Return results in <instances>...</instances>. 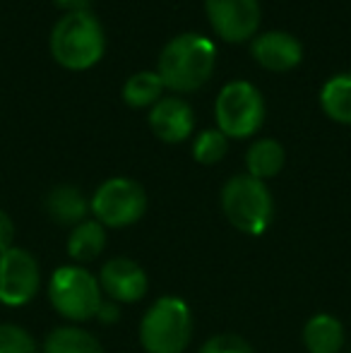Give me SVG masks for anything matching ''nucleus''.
Wrapping results in <instances>:
<instances>
[{"label":"nucleus","instance_id":"f257e3e1","mask_svg":"<svg viewBox=\"0 0 351 353\" xmlns=\"http://www.w3.org/2000/svg\"><path fill=\"white\" fill-rule=\"evenodd\" d=\"M217 46L202 34H181L171 39L159 56V72L164 87L174 92H195L214 72Z\"/></svg>","mask_w":351,"mask_h":353},{"label":"nucleus","instance_id":"f03ea898","mask_svg":"<svg viewBox=\"0 0 351 353\" xmlns=\"http://www.w3.org/2000/svg\"><path fill=\"white\" fill-rule=\"evenodd\" d=\"M106 48L103 27L92 10L66 12L51 32V53L68 70H87L97 65Z\"/></svg>","mask_w":351,"mask_h":353},{"label":"nucleus","instance_id":"7ed1b4c3","mask_svg":"<svg viewBox=\"0 0 351 353\" xmlns=\"http://www.w3.org/2000/svg\"><path fill=\"white\" fill-rule=\"evenodd\" d=\"M221 210L231 226L248 236H263L274 216V200L265 181L248 176H234L221 188Z\"/></svg>","mask_w":351,"mask_h":353},{"label":"nucleus","instance_id":"20e7f679","mask_svg":"<svg viewBox=\"0 0 351 353\" xmlns=\"http://www.w3.org/2000/svg\"><path fill=\"white\" fill-rule=\"evenodd\" d=\"M190 339L192 312L183 298H159L140 322V344L147 353H183Z\"/></svg>","mask_w":351,"mask_h":353},{"label":"nucleus","instance_id":"39448f33","mask_svg":"<svg viewBox=\"0 0 351 353\" xmlns=\"http://www.w3.org/2000/svg\"><path fill=\"white\" fill-rule=\"evenodd\" d=\"M217 128L226 137L245 140L263 128L265 121V99L258 87L245 79H234L224 84L217 94L214 103Z\"/></svg>","mask_w":351,"mask_h":353},{"label":"nucleus","instance_id":"423d86ee","mask_svg":"<svg viewBox=\"0 0 351 353\" xmlns=\"http://www.w3.org/2000/svg\"><path fill=\"white\" fill-rule=\"evenodd\" d=\"M48 301L63 317L72 322H85L97 315L103 298L97 276L89 274L80 265H66L51 274Z\"/></svg>","mask_w":351,"mask_h":353},{"label":"nucleus","instance_id":"0eeeda50","mask_svg":"<svg viewBox=\"0 0 351 353\" xmlns=\"http://www.w3.org/2000/svg\"><path fill=\"white\" fill-rule=\"evenodd\" d=\"M89 210L101 226H132L147 212L145 188L132 178H108L97 188L92 202H89Z\"/></svg>","mask_w":351,"mask_h":353},{"label":"nucleus","instance_id":"6e6552de","mask_svg":"<svg viewBox=\"0 0 351 353\" xmlns=\"http://www.w3.org/2000/svg\"><path fill=\"white\" fill-rule=\"evenodd\" d=\"M41 286V272L34 255L22 248L0 252V303L19 307L34 301Z\"/></svg>","mask_w":351,"mask_h":353},{"label":"nucleus","instance_id":"1a4fd4ad","mask_svg":"<svg viewBox=\"0 0 351 353\" xmlns=\"http://www.w3.org/2000/svg\"><path fill=\"white\" fill-rule=\"evenodd\" d=\"M207 19L224 41H248L260 27L258 0H205Z\"/></svg>","mask_w":351,"mask_h":353},{"label":"nucleus","instance_id":"9d476101","mask_svg":"<svg viewBox=\"0 0 351 353\" xmlns=\"http://www.w3.org/2000/svg\"><path fill=\"white\" fill-rule=\"evenodd\" d=\"M99 286L111 301L137 303L145 298L147 288H150V279L137 262L128 260V257H113L101 267Z\"/></svg>","mask_w":351,"mask_h":353},{"label":"nucleus","instance_id":"9b49d317","mask_svg":"<svg viewBox=\"0 0 351 353\" xmlns=\"http://www.w3.org/2000/svg\"><path fill=\"white\" fill-rule=\"evenodd\" d=\"M150 128L161 142H183L192 135L195 128V113L185 99L166 97L152 106L150 111Z\"/></svg>","mask_w":351,"mask_h":353},{"label":"nucleus","instance_id":"f8f14e48","mask_svg":"<svg viewBox=\"0 0 351 353\" xmlns=\"http://www.w3.org/2000/svg\"><path fill=\"white\" fill-rule=\"evenodd\" d=\"M250 53L263 68L272 72H286L296 68L303 58V46L289 32H265L258 34L250 43Z\"/></svg>","mask_w":351,"mask_h":353},{"label":"nucleus","instance_id":"ddd939ff","mask_svg":"<svg viewBox=\"0 0 351 353\" xmlns=\"http://www.w3.org/2000/svg\"><path fill=\"white\" fill-rule=\"evenodd\" d=\"M43 207H46V214L61 226H72L87 221V212L89 202L87 197L82 195L80 188L75 185H56L48 190L46 200H43Z\"/></svg>","mask_w":351,"mask_h":353},{"label":"nucleus","instance_id":"4468645a","mask_svg":"<svg viewBox=\"0 0 351 353\" xmlns=\"http://www.w3.org/2000/svg\"><path fill=\"white\" fill-rule=\"evenodd\" d=\"M303 344L308 353H339L344 346V327L337 317L320 312L303 327Z\"/></svg>","mask_w":351,"mask_h":353},{"label":"nucleus","instance_id":"2eb2a0df","mask_svg":"<svg viewBox=\"0 0 351 353\" xmlns=\"http://www.w3.org/2000/svg\"><path fill=\"white\" fill-rule=\"evenodd\" d=\"M286 152L277 140L265 137L258 140L248 147L245 152V168H248V176L258 178V181H267V178H274L277 173L284 168Z\"/></svg>","mask_w":351,"mask_h":353},{"label":"nucleus","instance_id":"dca6fc26","mask_svg":"<svg viewBox=\"0 0 351 353\" xmlns=\"http://www.w3.org/2000/svg\"><path fill=\"white\" fill-rule=\"evenodd\" d=\"M106 248V231L99 221H82L70 231L68 238V255L75 262H92Z\"/></svg>","mask_w":351,"mask_h":353},{"label":"nucleus","instance_id":"f3484780","mask_svg":"<svg viewBox=\"0 0 351 353\" xmlns=\"http://www.w3.org/2000/svg\"><path fill=\"white\" fill-rule=\"evenodd\" d=\"M320 106L332 121L351 125V72L330 77L320 89Z\"/></svg>","mask_w":351,"mask_h":353},{"label":"nucleus","instance_id":"a211bd4d","mask_svg":"<svg viewBox=\"0 0 351 353\" xmlns=\"http://www.w3.org/2000/svg\"><path fill=\"white\" fill-rule=\"evenodd\" d=\"M43 353H103L94 334L80 327H58L43 341Z\"/></svg>","mask_w":351,"mask_h":353},{"label":"nucleus","instance_id":"6ab92c4d","mask_svg":"<svg viewBox=\"0 0 351 353\" xmlns=\"http://www.w3.org/2000/svg\"><path fill=\"white\" fill-rule=\"evenodd\" d=\"M161 92H164V82H161L159 72L142 70L126 79V84H123V101L130 108H147L159 101Z\"/></svg>","mask_w":351,"mask_h":353},{"label":"nucleus","instance_id":"aec40b11","mask_svg":"<svg viewBox=\"0 0 351 353\" xmlns=\"http://www.w3.org/2000/svg\"><path fill=\"white\" fill-rule=\"evenodd\" d=\"M226 152H229V137H226L219 128H217V130L214 128L202 130L200 135L195 137V142H192V157H195L197 163H205V166L221 161V159L226 157Z\"/></svg>","mask_w":351,"mask_h":353},{"label":"nucleus","instance_id":"412c9836","mask_svg":"<svg viewBox=\"0 0 351 353\" xmlns=\"http://www.w3.org/2000/svg\"><path fill=\"white\" fill-rule=\"evenodd\" d=\"M0 353H39V346L24 327L3 322L0 325Z\"/></svg>","mask_w":351,"mask_h":353},{"label":"nucleus","instance_id":"4be33fe9","mask_svg":"<svg viewBox=\"0 0 351 353\" xmlns=\"http://www.w3.org/2000/svg\"><path fill=\"white\" fill-rule=\"evenodd\" d=\"M200 353H253V346L239 334H217L202 344Z\"/></svg>","mask_w":351,"mask_h":353},{"label":"nucleus","instance_id":"5701e85b","mask_svg":"<svg viewBox=\"0 0 351 353\" xmlns=\"http://www.w3.org/2000/svg\"><path fill=\"white\" fill-rule=\"evenodd\" d=\"M12 243H14V223L8 212L0 210V252L14 248Z\"/></svg>","mask_w":351,"mask_h":353},{"label":"nucleus","instance_id":"b1692460","mask_svg":"<svg viewBox=\"0 0 351 353\" xmlns=\"http://www.w3.org/2000/svg\"><path fill=\"white\" fill-rule=\"evenodd\" d=\"M97 317L99 322H103V325H113V322H118L121 320V307H118V303L116 301H101V305H99V310H97Z\"/></svg>","mask_w":351,"mask_h":353},{"label":"nucleus","instance_id":"393cba45","mask_svg":"<svg viewBox=\"0 0 351 353\" xmlns=\"http://www.w3.org/2000/svg\"><path fill=\"white\" fill-rule=\"evenodd\" d=\"M53 3L66 10V12H85V10L92 8L94 0H53Z\"/></svg>","mask_w":351,"mask_h":353}]
</instances>
